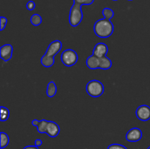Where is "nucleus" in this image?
Segmentation results:
<instances>
[{"label":"nucleus","mask_w":150,"mask_h":149,"mask_svg":"<svg viewBox=\"0 0 150 149\" xmlns=\"http://www.w3.org/2000/svg\"><path fill=\"white\" fill-rule=\"evenodd\" d=\"M114 26L112 22L105 18L99 19L94 25L95 34L100 38H108L113 34Z\"/></svg>","instance_id":"f257e3e1"},{"label":"nucleus","mask_w":150,"mask_h":149,"mask_svg":"<svg viewBox=\"0 0 150 149\" xmlns=\"http://www.w3.org/2000/svg\"><path fill=\"white\" fill-rule=\"evenodd\" d=\"M83 14L81 10V6L73 3L69 14V23L73 27H76L83 20Z\"/></svg>","instance_id":"f03ea898"},{"label":"nucleus","mask_w":150,"mask_h":149,"mask_svg":"<svg viewBox=\"0 0 150 149\" xmlns=\"http://www.w3.org/2000/svg\"><path fill=\"white\" fill-rule=\"evenodd\" d=\"M104 86L100 81L92 80L86 86V91L88 95L92 97H99L104 93Z\"/></svg>","instance_id":"7ed1b4c3"},{"label":"nucleus","mask_w":150,"mask_h":149,"mask_svg":"<svg viewBox=\"0 0 150 149\" xmlns=\"http://www.w3.org/2000/svg\"><path fill=\"white\" fill-rule=\"evenodd\" d=\"M79 56L73 49H66L61 54V61L66 67H72L77 63Z\"/></svg>","instance_id":"20e7f679"},{"label":"nucleus","mask_w":150,"mask_h":149,"mask_svg":"<svg viewBox=\"0 0 150 149\" xmlns=\"http://www.w3.org/2000/svg\"><path fill=\"white\" fill-rule=\"evenodd\" d=\"M62 48V43L60 40H54L51 42L48 45V48L46 50V52L45 53L44 56L51 58H54L56 55L59 52Z\"/></svg>","instance_id":"39448f33"},{"label":"nucleus","mask_w":150,"mask_h":149,"mask_svg":"<svg viewBox=\"0 0 150 149\" xmlns=\"http://www.w3.org/2000/svg\"><path fill=\"white\" fill-rule=\"evenodd\" d=\"M136 115L138 119H139L140 121H149L150 119V107L146 105H140L136 109Z\"/></svg>","instance_id":"423d86ee"},{"label":"nucleus","mask_w":150,"mask_h":149,"mask_svg":"<svg viewBox=\"0 0 150 149\" xmlns=\"http://www.w3.org/2000/svg\"><path fill=\"white\" fill-rule=\"evenodd\" d=\"M143 133L140 129L137 127H134L129 130L125 135V138L127 141L131 142V143H136L139 141L142 138Z\"/></svg>","instance_id":"0eeeda50"},{"label":"nucleus","mask_w":150,"mask_h":149,"mask_svg":"<svg viewBox=\"0 0 150 149\" xmlns=\"http://www.w3.org/2000/svg\"><path fill=\"white\" fill-rule=\"evenodd\" d=\"M13 48L10 44H5L0 48V57L4 61H8L13 57Z\"/></svg>","instance_id":"6e6552de"},{"label":"nucleus","mask_w":150,"mask_h":149,"mask_svg":"<svg viewBox=\"0 0 150 149\" xmlns=\"http://www.w3.org/2000/svg\"><path fill=\"white\" fill-rule=\"evenodd\" d=\"M108 52V48L107 45L104 42H98L95 45L93 49V55L98 58H102L105 56Z\"/></svg>","instance_id":"1a4fd4ad"},{"label":"nucleus","mask_w":150,"mask_h":149,"mask_svg":"<svg viewBox=\"0 0 150 149\" xmlns=\"http://www.w3.org/2000/svg\"><path fill=\"white\" fill-rule=\"evenodd\" d=\"M60 132V127L56 122L52 121H48V127L45 134L50 137H56L59 135Z\"/></svg>","instance_id":"9d476101"},{"label":"nucleus","mask_w":150,"mask_h":149,"mask_svg":"<svg viewBox=\"0 0 150 149\" xmlns=\"http://www.w3.org/2000/svg\"><path fill=\"white\" fill-rule=\"evenodd\" d=\"M86 64L91 70H97V69H99L100 58L92 54V55L89 56L86 58Z\"/></svg>","instance_id":"9b49d317"},{"label":"nucleus","mask_w":150,"mask_h":149,"mask_svg":"<svg viewBox=\"0 0 150 149\" xmlns=\"http://www.w3.org/2000/svg\"><path fill=\"white\" fill-rule=\"evenodd\" d=\"M112 67V61L108 57L105 56L100 58L99 69L103 70H108Z\"/></svg>","instance_id":"f8f14e48"},{"label":"nucleus","mask_w":150,"mask_h":149,"mask_svg":"<svg viewBox=\"0 0 150 149\" xmlns=\"http://www.w3.org/2000/svg\"><path fill=\"white\" fill-rule=\"evenodd\" d=\"M57 92V87L56 83L54 81H50L47 86L46 94L48 97L52 98L56 95Z\"/></svg>","instance_id":"ddd939ff"},{"label":"nucleus","mask_w":150,"mask_h":149,"mask_svg":"<svg viewBox=\"0 0 150 149\" xmlns=\"http://www.w3.org/2000/svg\"><path fill=\"white\" fill-rule=\"evenodd\" d=\"M40 62L43 67H46V68H49V67H52L55 64V59H54V58H51V57L45 56L43 55L41 58Z\"/></svg>","instance_id":"4468645a"},{"label":"nucleus","mask_w":150,"mask_h":149,"mask_svg":"<svg viewBox=\"0 0 150 149\" xmlns=\"http://www.w3.org/2000/svg\"><path fill=\"white\" fill-rule=\"evenodd\" d=\"M0 140H1L0 148L1 149L4 148H6L8 145L9 142H10V138H9V136L7 135V133L4 132V131H1L0 133Z\"/></svg>","instance_id":"2eb2a0df"},{"label":"nucleus","mask_w":150,"mask_h":149,"mask_svg":"<svg viewBox=\"0 0 150 149\" xmlns=\"http://www.w3.org/2000/svg\"><path fill=\"white\" fill-rule=\"evenodd\" d=\"M48 121L45 119H42L40 121L39 124L37 127V129H38V131L40 134H45L47 130V127H48Z\"/></svg>","instance_id":"dca6fc26"},{"label":"nucleus","mask_w":150,"mask_h":149,"mask_svg":"<svg viewBox=\"0 0 150 149\" xmlns=\"http://www.w3.org/2000/svg\"><path fill=\"white\" fill-rule=\"evenodd\" d=\"M10 116V110L8 108L4 106H1L0 108V118L1 121H6Z\"/></svg>","instance_id":"f3484780"},{"label":"nucleus","mask_w":150,"mask_h":149,"mask_svg":"<svg viewBox=\"0 0 150 149\" xmlns=\"http://www.w3.org/2000/svg\"><path fill=\"white\" fill-rule=\"evenodd\" d=\"M42 17H41L39 14H37V13L32 15V17H31L30 18L31 23L35 26H40V25L42 23Z\"/></svg>","instance_id":"a211bd4d"},{"label":"nucleus","mask_w":150,"mask_h":149,"mask_svg":"<svg viewBox=\"0 0 150 149\" xmlns=\"http://www.w3.org/2000/svg\"><path fill=\"white\" fill-rule=\"evenodd\" d=\"M103 16L104 17V18L108 19V20H111V18H113L114 16V12L112 9L108 8V7H105L103 10L102 11Z\"/></svg>","instance_id":"6ab92c4d"},{"label":"nucleus","mask_w":150,"mask_h":149,"mask_svg":"<svg viewBox=\"0 0 150 149\" xmlns=\"http://www.w3.org/2000/svg\"><path fill=\"white\" fill-rule=\"evenodd\" d=\"M74 3L79 5H90L95 1V0H73Z\"/></svg>","instance_id":"aec40b11"},{"label":"nucleus","mask_w":150,"mask_h":149,"mask_svg":"<svg viewBox=\"0 0 150 149\" xmlns=\"http://www.w3.org/2000/svg\"><path fill=\"white\" fill-rule=\"evenodd\" d=\"M107 149H127L125 145L118 143H114V144L109 145Z\"/></svg>","instance_id":"412c9836"},{"label":"nucleus","mask_w":150,"mask_h":149,"mask_svg":"<svg viewBox=\"0 0 150 149\" xmlns=\"http://www.w3.org/2000/svg\"><path fill=\"white\" fill-rule=\"evenodd\" d=\"M7 21H8L7 19L5 17H4V16H1V17L0 18V30H4L5 26H7Z\"/></svg>","instance_id":"4be33fe9"},{"label":"nucleus","mask_w":150,"mask_h":149,"mask_svg":"<svg viewBox=\"0 0 150 149\" xmlns=\"http://www.w3.org/2000/svg\"><path fill=\"white\" fill-rule=\"evenodd\" d=\"M35 6H36V4L33 1H29L26 3V9L29 11H32L35 8Z\"/></svg>","instance_id":"5701e85b"},{"label":"nucleus","mask_w":150,"mask_h":149,"mask_svg":"<svg viewBox=\"0 0 150 149\" xmlns=\"http://www.w3.org/2000/svg\"><path fill=\"white\" fill-rule=\"evenodd\" d=\"M42 145V141L41 140H40V139H37V140H35V145L37 146V147H40V146H41Z\"/></svg>","instance_id":"b1692460"},{"label":"nucleus","mask_w":150,"mask_h":149,"mask_svg":"<svg viewBox=\"0 0 150 149\" xmlns=\"http://www.w3.org/2000/svg\"><path fill=\"white\" fill-rule=\"evenodd\" d=\"M39 123H40V121H38V119H33L32 121V126H34V127H38V124H39Z\"/></svg>","instance_id":"393cba45"},{"label":"nucleus","mask_w":150,"mask_h":149,"mask_svg":"<svg viewBox=\"0 0 150 149\" xmlns=\"http://www.w3.org/2000/svg\"><path fill=\"white\" fill-rule=\"evenodd\" d=\"M23 149H39V148H38V147H37V146L35 145H27L26 146V147L23 148Z\"/></svg>","instance_id":"a878e982"},{"label":"nucleus","mask_w":150,"mask_h":149,"mask_svg":"<svg viewBox=\"0 0 150 149\" xmlns=\"http://www.w3.org/2000/svg\"><path fill=\"white\" fill-rule=\"evenodd\" d=\"M127 1H133V0H127Z\"/></svg>","instance_id":"bb28decb"},{"label":"nucleus","mask_w":150,"mask_h":149,"mask_svg":"<svg viewBox=\"0 0 150 149\" xmlns=\"http://www.w3.org/2000/svg\"><path fill=\"white\" fill-rule=\"evenodd\" d=\"M113 1H118V0H113Z\"/></svg>","instance_id":"cd10ccee"},{"label":"nucleus","mask_w":150,"mask_h":149,"mask_svg":"<svg viewBox=\"0 0 150 149\" xmlns=\"http://www.w3.org/2000/svg\"><path fill=\"white\" fill-rule=\"evenodd\" d=\"M147 149H150V146H149V148H148Z\"/></svg>","instance_id":"c85d7f7f"}]
</instances>
